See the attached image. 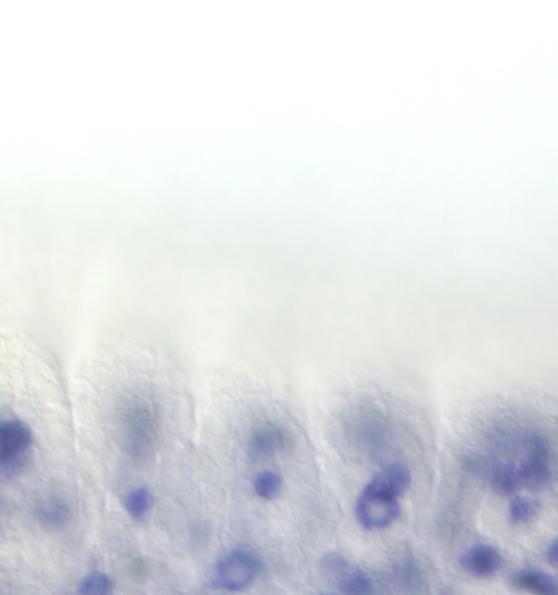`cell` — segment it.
Returning <instances> with one entry per match:
<instances>
[{"mask_svg":"<svg viewBox=\"0 0 558 595\" xmlns=\"http://www.w3.org/2000/svg\"><path fill=\"white\" fill-rule=\"evenodd\" d=\"M411 484V472L405 464L392 463L377 472L359 494L354 515L364 530L389 529L401 517L402 496Z\"/></svg>","mask_w":558,"mask_h":595,"instance_id":"obj_1","label":"cell"},{"mask_svg":"<svg viewBox=\"0 0 558 595\" xmlns=\"http://www.w3.org/2000/svg\"><path fill=\"white\" fill-rule=\"evenodd\" d=\"M118 435L124 454L132 462H148L154 455L158 437V417L144 397H128L118 409Z\"/></svg>","mask_w":558,"mask_h":595,"instance_id":"obj_2","label":"cell"},{"mask_svg":"<svg viewBox=\"0 0 558 595\" xmlns=\"http://www.w3.org/2000/svg\"><path fill=\"white\" fill-rule=\"evenodd\" d=\"M35 435L21 419L0 421V478L13 480L29 470L33 458Z\"/></svg>","mask_w":558,"mask_h":595,"instance_id":"obj_3","label":"cell"},{"mask_svg":"<svg viewBox=\"0 0 558 595\" xmlns=\"http://www.w3.org/2000/svg\"><path fill=\"white\" fill-rule=\"evenodd\" d=\"M260 567V557L251 549H231L217 561L213 584L227 592H242L255 582Z\"/></svg>","mask_w":558,"mask_h":595,"instance_id":"obj_4","label":"cell"},{"mask_svg":"<svg viewBox=\"0 0 558 595\" xmlns=\"http://www.w3.org/2000/svg\"><path fill=\"white\" fill-rule=\"evenodd\" d=\"M326 566V571L335 579L342 594L374 595L376 592L371 576L366 574L363 569L348 565L343 557H330Z\"/></svg>","mask_w":558,"mask_h":595,"instance_id":"obj_5","label":"cell"},{"mask_svg":"<svg viewBox=\"0 0 558 595\" xmlns=\"http://www.w3.org/2000/svg\"><path fill=\"white\" fill-rule=\"evenodd\" d=\"M289 444L291 438L283 427L266 422L253 429L249 438V455L253 460H265L284 452Z\"/></svg>","mask_w":558,"mask_h":595,"instance_id":"obj_6","label":"cell"},{"mask_svg":"<svg viewBox=\"0 0 558 595\" xmlns=\"http://www.w3.org/2000/svg\"><path fill=\"white\" fill-rule=\"evenodd\" d=\"M37 522L45 530L59 531L65 529L72 520L71 504L65 501L63 496L49 494L47 497L39 499L35 507Z\"/></svg>","mask_w":558,"mask_h":595,"instance_id":"obj_7","label":"cell"},{"mask_svg":"<svg viewBox=\"0 0 558 595\" xmlns=\"http://www.w3.org/2000/svg\"><path fill=\"white\" fill-rule=\"evenodd\" d=\"M461 565L472 576H494L502 567V557L496 549L478 545L469 549L464 557H461Z\"/></svg>","mask_w":558,"mask_h":595,"instance_id":"obj_8","label":"cell"},{"mask_svg":"<svg viewBox=\"0 0 558 595\" xmlns=\"http://www.w3.org/2000/svg\"><path fill=\"white\" fill-rule=\"evenodd\" d=\"M514 586L536 595H558V581L540 571H520L512 577Z\"/></svg>","mask_w":558,"mask_h":595,"instance_id":"obj_9","label":"cell"},{"mask_svg":"<svg viewBox=\"0 0 558 595\" xmlns=\"http://www.w3.org/2000/svg\"><path fill=\"white\" fill-rule=\"evenodd\" d=\"M123 507L134 522H144L154 507V496L148 488H136L123 497Z\"/></svg>","mask_w":558,"mask_h":595,"instance_id":"obj_10","label":"cell"},{"mask_svg":"<svg viewBox=\"0 0 558 595\" xmlns=\"http://www.w3.org/2000/svg\"><path fill=\"white\" fill-rule=\"evenodd\" d=\"M253 492L261 501H273L279 496L283 489V476L278 472H261L255 480H253Z\"/></svg>","mask_w":558,"mask_h":595,"instance_id":"obj_11","label":"cell"},{"mask_svg":"<svg viewBox=\"0 0 558 595\" xmlns=\"http://www.w3.org/2000/svg\"><path fill=\"white\" fill-rule=\"evenodd\" d=\"M77 595H114L112 577L105 573H90L79 582Z\"/></svg>","mask_w":558,"mask_h":595,"instance_id":"obj_12","label":"cell"},{"mask_svg":"<svg viewBox=\"0 0 558 595\" xmlns=\"http://www.w3.org/2000/svg\"><path fill=\"white\" fill-rule=\"evenodd\" d=\"M326 595H332V594H326Z\"/></svg>","mask_w":558,"mask_h":595,"instance_id":"obj_13","label":"cell"}]
</instances>
